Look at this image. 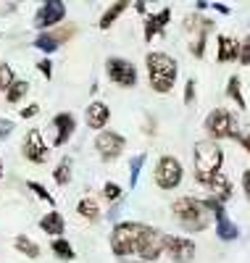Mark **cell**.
Masks as SVG:
<instances>
[{
	"label": "cell",
	"instance_id": "cell-1",
	"mask_svg": "<svg viewBox=\"0 0 250 263\" xmlns=\"http://www.w3.org/2000/svg\"><path fill=\"white\" fill-rule=\"evenodd\" d=\"M111 250L121 260L153 263L164 255V232L140 221H119L111 229Z\"/></svg>",
	"mask_w": 250,
	"mask_h": 263
},
{
	"label": "cell",
	"instance_id": "cell-2",
	"mask_svg": "<svg viewBox=\"0 0 250 263\" xmlns=\"http://www.w3.org/2000/svg\"><path fill=\"white\" fill-rule=\"evenodd\" d=\"M145 66H148V79H150V90L158 95H169L176 84V74L179 66L176 61L164 53V50H150L145 55Z\"/></svg>",
	"mask_w": 250,
	"mask_h": 263
},
{
	"label": "cell",
	"instance_id": "cell-3",
	"mask_svg": "<svg viewBox=\"0 0 250 263\" xmlns=\"http://www.w3.org/2000/svg\"><path fill=\"white\" fill-rule=\"evenodd\" d=\"M192 166H195V182L208 187V182L221 174V166H224V150L219 142H211V140H200L195 142L192 147Z\"/></svg>",
	"mask_w": 250,
	"mask_h": 263
},
{
	"label": "cell",
	"instance_id": "cell-4",
	"mask_svg": "<svg viewBox=\"0 0 250 263\" xmlns=\"http://www.w3.org/2000/svg\"><path fill=\"white\" fill-rule=\"evenodd\" d=\"M171 216L185 232H203V229H208L211 221H213L211 211L203 205V200L190 197V195L179 197V200L171 203Z\"/></svg>",
	"mask_w": 250,
	"mask_h": 263
},
{
	"label": "cell",
	"instance_id": "cell-5",
	"mask_svg": "<svg viewBox=\"0 0 250 263\" xmlns=\"http://www.w3.org/2000/svg\"><path fill=\"white\" fill-rule=\"evenodd\" d=\"M206 126V135L211 137V142H221V140H237L240 137V124L237 116L229 108H213L203 121Z\"/></svg>",
	"mask_w": 250,
	"mask_h": 263
},
{
	"label": "cell",
	"instance_id": "cell-6",
	"mask_svg": "<svg viewBox=\"0 0 250 263\" xmlns=\"http://www.w3.org/2000/svg\"><path fill=\"white\" fill-rule=\"evenodd\" d=\"M153 179L161 190H176L185 179V168H182L179 158L174 156H161L155 163V171H153Z\"/></svg>",
	"mask_w": 250,
	"mask_h": 263
},
{
	"label": "cell",
	"instance_id": "cell-7",
	"mask_svg": "<svg viewBox=\"0 0 250 263\" xmlns=\"http://www.w3.org/2000/svg\"><path fill=\"white\" fill-rule=\"evenodd\" d=\"M185 29L190 32V53L195 58L206 55V40L213 29V21L206 16H187L185 18Z\"/></svg>",
	"mask_w": 250,
	"mask_h": 263
},
{
	"label": "cell",
	"instance_id": "cell-8",
	"mask_svg": "<svg viewBox=\"0 0 250 263\" xmlns=\"http://www.w3.org/2000/svg\"><path fill=\"white\" fill-rule=\"evenodd\" d=\"M105 74L113 84L124 87V90H129V87L137 84V69H134V63L121 58V55H111L105 58Z\"/></svg>",
	"mask_w": 250,
	"mask_h": 263
},
{
	"label": "cell",
	"instance_id": "cell-9",
	"mask_svg": "<svg viewBox=\"0 0 250 263\" xmlns=\"http://www.w3.org/2000/svg\"><path fill=\"white\" fill-rule=\"evenodd\" d=\"M127 147V137L119 135V132H113V129H103L98 132V137H95V153L100 156V161L111 163V161H116L121 153Z\"/></svg>",
	"mask_w": 250,
	"mask_h": 263
},
{
	"label": "cell",
	"instance_id": "cell-10",
	"mask_svg": "<svg viewBox=\"0 0 250 263\" xmlns=\"http://www.w3.org/2000/svg\"><path fill=\"white\" fill-rule=\"evenodd\" d=\"M195 242L190 237L182 234H164V255H169V260L174 263H192L195 260Z\"/></svg>",
	"mask_w": 250,
	"mask_h": 263
},
{
	"label": "cell",
	"instance_id": "cell-11",
	"mask_svg": "<svg viewBox=\"0 0 250 263\" xmlns=\"http://www.w3.org/2000/svg\"><path fill=\"white\" fill-rule=\"evenodd\" d=\"M63 18H66V3H61V0H45V3L37 8L32 24L40 32H50L53 27L61 24Z\"/></svg>",
	"mask_w": 250,
	"mask_h": 263
},
{
	"label": "cell",
	"instance_id": "cell-12",
	"mask_svg": "<svg viewBox=\"0 0 250 263\" xmlns=\"http://www.w3.org/2000/svg\"><path fill=\"white\" fill-rule=\"evenodd\" d=\"M21 156H24L29 163H45L50 156V147L45 142L40 129H29L24 135V142H21Z\"/></svg>",
	"mask_w": 250,
	"mask_h": 263
},
{
	"label": "cell",
	"instance_id": "cell-13",
	"mask_svg": "<svg viewBox=\"0 0 250 263\" xmlns=\"http://www.w3.org/2000/svg\"><path fill=\"white\" fill-rule=\"evenodd\" d=\"M50 129H53V147H63L66 142L74 137V129H77L74 114H69V111L56 114L53 121H50Z\"/></svg>",
	"mask_w": 250,
	"mask_h": 263
},
{
	"label": "cell",
	"instance_id": "cell-14",
	"mask_svg": "<svg viewBox=\"0 0 250 263\" xmlns=\"http://www.w3.org/2000/svg\"><path fill=\"white\" fill-rule=\"evenodd\" d=\"M171 21V8H161L158 13H148L142 18V27H145V42H150L153 37H164L166 34V27Z\"/></svg>",
	"mask_w": 250,
	"mask_h": 263
},
{
	"label": "cell",
	"instance_id": "cell-15",
	"mask_svg": "<svg viewBox=\"0 0 250 263\" xmlns=\"http://www.w3.org/2000/svg\"><path fill=\"white\" fill-rule=\"evenodd\" d=\"M84 121L90 129H95V132H103L111 121V108L103 103V100H93L87 105V111H84Z\"/></svg>",
	"mask_w": 250,
	"mask_h": 263
},
{
	"label": "cell",
	"instance_id": "cell-16",
	"mask_svg": "<svg viewBox=\"0 0 250 263\" xmlns=\"http://www.w3.org/2000/svg\"><path fill=\"white\" fill-rule=\"evenodd\" d=\"M240 55V42L229 34H219L216 40V61L219 63H232Z\"/></svg>",
	"mask_w": 250,
	"mask_h": 263
},
{
	"label": "cell",
	"instance_id": "cell-17",
	"mask_svg": "<svg viewBox=\"0 0 250 263\" xmlns=\"http://www.w3.org/2000/svg\"><path fill=\"white\" fill-rule=\"evenodd\" d=\"M40 229L56 239V237H63V232H66V221H63V216H61L58 211H48V213L40 218Z\"/></svg>",
	"mask_w": 250,
	"mask_h": 263
},
{
	"label": "cell",
	"instance_id": "cell-18",
	"mask_svg": "<svg viewBox=\"0 0 250 263\" xmlns=\"http://www.w3.org/2000/svg\"><path fill=\"white\" fill-rule=\"evenodd\" d=\"M208 190H211V197H216L219 203H224L226 205V200L232 197V182H229V177L221 171V174H216V177L208 182Z\"/></svg>",
	"mask_w": 250,
	"mask_h": 263
},
{
	"label": "cell",
	"instance_id": "cell-19",
	"mask_svg": "<svg viewBox=\"0 0 250 263\" xmlns=\"http://www.w3.org/2000/svg\"><path fill=\"white\" fill-rule=\"evenodd\" d=\"M127 8H129V0H119V3L108 6V8H105V13H103V16H100V21H98V27H100L103 32H105V29H111L113 24H116V18H119Z\"/></svg>",
	"mask_w": 250,
	"mask_h": 263
},
{
	"label": "cell",
	"instance_id": "cell-20",
	"mask_svg": "<svg viewBox=\"0 0 250 263\" xmlns=\"http://www.w3.org/2000/svg\"><path fill=\"white\" fill-rule=\"evenodd\" d=\"M77 213L84 218V221H98V218L103 216L95 197H82V200L77 203Z\"/></svg>",
	"mask_w": 250,
	"mask_h": 263
},
{
	"label": "cell",
	"instance_id": "cell-21",
	"mask_svg": "<svg viewBox=\"0 0 250 263\" xmlns=\"http://www.w3.org/2000/svg\"><path fill=\"white\" fill-rule=\"evenodd\" d=\"M50 250H53V255H56L58 260H74V258H77L72 242H69L66 237H56L53 242H50Z\"/></svg>",
	"mask_w": 250,
	"mask_h": 263
},
{
	"label": "cell",
	"instance_id": "cell-22",
	"mask_svg": "<svg viewBox=\"0 0 250 263\" xmlns=\"http://www.w3.org/2000/svg\"><path fill=\"white\" fill-rule=\"evenodd\" d=\"M72 166H74V161H72L69 156H63V158L58 161V166L53 168V179H56V184L63 187V184H69V182H72V171H74Z\"/></svg>",
	"mask_w": 250,
	"mask_h": 263
},
{
	"label": "cell",
	"instance_id": "cell-23",
	"mask_svg": "<svg viewBox=\"0 0 250 263\" xmlns=\"http://www.w3.org/2000/svg\"><path fill=\"white\" fill-rule=\"evenodd\" d=\"M13 248H16L21 255H27V258H40V245L34 242L32 237H27V234H19V237L13 239Z\"/></svg>",
	"mask_w": 250,
	"mask_h": 263
},
{
	"label": "cell",
	"instance_id": "cell-24",
	"mask_svg": "<svg viewBox=\"0 0 250 263\" xmlns=\"http://www.w3.org/2000/svg\"><path fill=\"white\" fill-rule=\"evenodd\" d=\"M32 45H34L37 50H42V53H56V50L61 48V42H58V37H56L53 32H40V34L34 37Z\"/></svg>",
	"mask_w": 250,
	"mask_h": 263
},
{
	"label": "cell",
	"instance_id": "cell-25",
	"mask_svg": "<svg viewBox=\"0 0 250 263\" xmlns=\"http://www.w3.org/2000/svg\"><path fill=\"white\" fill-rule=\"evenodd\" d=\"M27 92H29V82H27V79H16V82L8 87L6 100H8L11 105H16V103H21V100L27 98Z\"/></svg>",
	"mask_w": 250,
	"mask_h": 263
},
{
	"label": "cell",
	"instance_id": "cell-26",
	"mask_svg": "<svg viewBox=\"0 0 250 263\" xmlns=\"http://www.w3.org/2000/svg\"><path fill=\"white\" fill-rule=\"evenodd\" d=\"M226 98L229 100H235L242 111L247 108V100H245V95H242V87H240V77H229V82H226Z\"/></svg>",
	"mask_w": 250,
	"mask_h": 263
},
{
	"label": "cell",
	"instance_id": "cell-27",
	"mask_svg": "<svg viewBox=\"0 0 250 263\" xmlns=\"http://www.w3.org/2000/svg\"><path fill=\"white\" fill-rule=\"evenodd\" d=\"M145 153H140V156H134L132 161H129V187H137V179H140V171H142V166H145Z\"/></svg>",
	"mask_w": 250,
	"mask_h": 263
},
{
	"label": "cell",
	"instance_id": "cell-28",
	"mask_svg": "<svg viewBox=\"0 0 250 263\" xmlns=\"http://www.w3.org/2000/svg\"><path fill=\"white\" fill-rule=\"evenodd\" d=\"M16 82V74H13V69H11V66L8 63H3V61H0V92H8V87Z\"/></svg>",
	"mask_w": 250,
	"mask_h": 263
},
{
	"label": "cell",
	"instance_id": "cell-29",
	"mask_svg": "<svg viewBox=\"0 0 250 263\" xmlns=\"http://www.w3.org/2000/svg\"><path fill=\"white\" fill-rule=\"evenodd\" d=\"M27 190H32V192L40 197V200H45L50 208H56V197H53L48 190H45V184H40V182H32V179H29V182H27Z\"/></svg>",
	"mask_w": 250,
	"mask_h": 263
},
{
	"label": "cell",
	"instance_id": "cell-30",
	"mask_svg": "<svg viewBox=\"0 0 250 263\" xmlns=\"http://www.w3.org/2000/svg\"><path fill=\"white\" fill-rule=\"evenodd\" d=\"M121 195H124V190H121L116 182H105V184H103V197H105L108 203H119Z\"/></svg>",
	"mask_w": 250,
	"mask_h": 263
},
{
	"label": "cell",
	"instance_id": "cell-31",
	"mask_svg": "<svg viewBox=\"0 0 250 263\" xmlns=\"http://www.w3.org/2000/svg\"><path fill=\"white\" fill-rule=\"evenodd\" d=\"M237 61H240L242 66H250V34L240 42V55H237Z\"/></svg>",
	"mask_w": 250,
	"mask_h": 263
},
{
	"label": "cell",
	"instance_id": "cell-32",
	"mask_svg": "<svg viewBox=\"0 0 250 263\" xmlns=\"http://www.w3.org/2000/svg\"><path fill=\"white\" fill-rule=\"evenodd\" d=\"M37 71L50 82V79H53V61H50V58H42V61L37 63Z\"/></svg>",
	"mask_w": 250,
	"mask_h": 263
},
{
	"label": "cell",
	"instance_id": "cell-33",
	"mask_svg": "<svg viewBox=\"0 0 250 263\" xmlns=\"http://www.w3.org/2000/svg\"><path fill=\"white\" fill-rule=\"evenodd\" d=\"M13 129H16V124H13L11 119H0V142L8 140V137L13 135Z\"/></svg>",
	"mask_w": 250,
	"mask_h": 263
},
{
	"label": "cell",
	"instance_id": "cell-34",
	"mask_svg": "<svg viewBox=\"0 0 250 263\" xmlns=\"http://www.w3.org/2000/svg\"><path fill=\"white\" fill-rule=\"evenodd\" d=\"M195 79H187L185 82V105H195Z\"/></svg>",
	"mask_w": 250,
	"mask_h": 263
},
{
	"label": "cell",
	"instance_id": "cell-35",
	"mask_svg": "<svg viewBox=\"0 0 250 263\" xmlns=\"http://www.w3.org/2000/svg\"><path fill=\"white\" fill-rule=\"evenodd\" d=\"M237 142L250 153V126H245V129H240V137H237Z\"/></svg>",
	"mask_w": 250,
	"mask_h": 263
},
{
	"label": "cell",
	"instance_id": "cell-36",
	"mask_svg": "<svg viewBox=\"0 0 250 263\" xmlns=\"http://www.w3.org/2000/svg\"><path fill=\"white\" fill-rule=\"evenodd\" d=\"M40 114V105L37 103H32V105H27V108H21V119H34Z\"/></svg>",
	"mask_w": 250,
	"mask_h": 263
},
{
	"label": "cell",
	"instance_id": "cell-37",
	"mask_svg": "<svg viewBox=\"0 0 250 263\" xmlns=\"http://www.w3.org/2000/svg\"><path fill=\"white\" fill-rule=\"evenodd\" d=\"M242 190H245V197L250 200V168H245V174H242Z\"/></svg>",
	"mask_w": 250,
	"mask_h": 263
},
{
	"label": "cell",
	"instance_id": "cell-38",
	"mask_svg": "<svg viewBox=\"0 0 250 263\" xmlns=\"http://www.w3.org/2000/svg\"><path fill=\"white\" fill-rule=\"evenodd\" d=\"M208 8H213V11H216V13H221V16L229 13V6H221V3H211Z\"/></svg>",
	"mask_w": 250,
	"mask_h": 263
},
{
	"label": "cell",
	"instance_id": "cell-39",
	"mask_svg": "<svg viewBox=\"0 0 250 263\" xmlns=\"http://www.w3.org/2000/svg\"><path fill=\"white\" fill-rule=\"evenodd\" d=\"M134 11H137V13H142V16H148V6L142 3V0H140V3H134Z\"/></svg>",
	"mask_w": 250,
	"mask_h": 263
},
{
	"label": "cell",
	"instance_id": "cell-40",
	"mask_svg": "<svg viewBox=\"0 0 250 263\" xmlns=\"http://www.w3.org/2000/svg\"><path fill=\"white\" fill-rule=\"evenodd\" d=\"M195 8H198V11H206V8H208V3H203V0H198Z\"/></svg>",
	"mask_w": 250,
	"mask_h": 263
},
{
	"label": "cell",
	"instance_id": "cell-41",
	"mask_svg": "<svg viewBox=\"0 0 250 263\" xmlns=\"http://www.w3.org/2000/svg\"><path fill=\"white\" fill-rule=\"evenodd\" d=\"M0 179H3V161H0Z\"/></svg>",
	"mask_w": 250,
	"mask_h": 263
}]
</instances>
